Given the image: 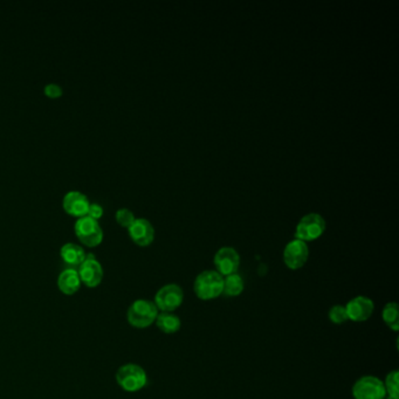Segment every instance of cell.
Here are the masks:
<instances>
[{
	"instance_id": "9",
	"label": "cell",
	"mask_w": 399,
	"mask_h": 399,
	"mask_svg": "<svg viewBox=\"0 0 399 399\" xmlns=\"http://www.w3.org/2000/svg\"><path fill=\"white\" fill-rule=\"evenodd\" d=\"M308 258H309L308 245L299 239L288 243L284 251V263L289 270H300L306 265Z\"/></svg>"
},
{
	"instance_id": "23",
	"label": "cell",
	"mask_w": 399,
	"mask_h": 399,
	"mask_svg": "<svg viewBox=\"0 0 399 399\" xmlns=\"http://www.w3.org/2000/svg\"><path fill=\"white\" fill-rule=\"evenodd\" d=\"M104 215V207L101 206L100 204L97 203H90L88 209V213H87V217L89 218L94 219V220H100Z\"/></svg>"
},
{
	"instance_id": "6",
	"label": "cell",
	"mask_w": 399,
	"mask_h": 399,
	"mask_svg": "<svg viewBox=\"0 0 399 399\" xmlns=\"http://www.w3.org/2000/svg\"><path fill=\"white\" fill-rule=\"evenodd\" d=\"M184 300V293L179 286L176 284H169L163 286L158 292L156 293L154 303L159 311L165 313H172L181 307Z\"/></svg>"
},
{
	"instance_id": "3",
	"label": "cell",
	"mask_w": 399,
	"mask_h": 399,
	"mask_svg": "<svg viewBox=\"0 0 399 399\" xmlns=\"http://www.w3.org/2000/svg\"><path fill=\"white\" fill-rule=\"evenodd\" d=\"M116 382L124 391L137 392L147 385L148 376L142 366L129 363L117 370Z\"/></svg>"
},
{
	"instance_id": "17",
	"label": "cell",
	"mask_w": 399,
	"mask_h": 399,
	"mask_svg": "<svg viewBox=\"0 0 399 399\" xmlns=\"http://www.w3.org/2000/svg\"><path fill=\"white\" fill-rule=\"evenodd\" d=\"M245 284L243 277L239 274H231L227 277H224V289L222 293L227 296L241 295V293L244 292Z\"/></svg>"
},
{
	"instance_id": "16",
	"label": "cell",
	"mask_w": 399,
	"mask_h": 399,
	"mask_svg": "<svg viewBox=\"0 0 399 399\" xmlns=\"http://www.w3.org/2000/svg\"><path fill=\"white\" fill-rule=\"evenodd\" d=\"M155 322L158 329L164 334H174L181 329V318L174 313L162 311L161 314H158Z\"/></svg>"
},
{
	"instance_id": "4",
	"label": "cell",
	"mask_w": 399,
	"mask_h": 399,
	"mask_svg": "<svg viewBox=\"0 0 399 399\" xmlns=\"http://www.w3.org/2000/svg\"><path fill=\"white\" fill-rule=\"evenodd\" d=\"M74 232L80 243L87 247H97L104 241V229L100 224L87 215L76 219Z\"/></svg>"
},
{
	"instance_id": "8",
	"label": "cell",
	"mask_w": 399,
	"mask_h": 399,
	"mask_svg": "<svg viewBox=\"0 0 399 399\" xmlns=\"http://www.w3.org/2000/svg\"><path fill=\"white\" fill-rule=\"evenodd\" d=\"M78 273L81 284L88 288H97L104 280V268L95 255H86V260L79 267Z\"/></svg>"
},
{
	"instance_id": "1",
	"label": "cell",
	"mask_w": 399,
	"mask_h": 399,
	"mask_svg": "<svg viewBox=\"0 0 399 399\" xmlns=\"http://www.w3.org/2000/svg\"><path fill=\"white\" fill-rule=\"evenodd\" d=\"M224 289V277L217 270H204L196 277L193 291L200 300L217 299L222 294Z\"/></svg>"
},
{
	"instance_id": "10",
	"label": "cell",
	"mask_w": 399,
	"mask_h": 399,
	"mask_svg": "<svg viewBox=\"0 0 399 399\" xmlns=\"http://www.w3.org/2000/svg\"><path fill=\"white\" fill-rule=\"evenodd\" d=\"M215 266L222 277L237 273L241 266V256L234 248L222 247L215 255Z\"/></svg>"
},
{
	"instance_id": "12",
	"label": "cell",
	"mask_w": 399,
	"mask_h": 399,
	"mask_svg": "<svg viewBox=\"0 0 399 399\" xmlns=\"http://www.w3.org/2000/svg\"><path fill=\"white\" fill-rule=\"evenodd\" d=\"M89 202L88 197L80 193V191H70L63 197V207L67 215L75 217V218H82L88 213Z\"/></svg>"
},
{
	"instance_id": "20",
	"label": "cell",
	"mask_w": 399,
	"mask_h": 399,
	"mask_svg": "<svg viewBox=\"0 0 399 399\" xmlns=\"http://www.w3.org/2000/svg\"><path fill=\"white\" fill-rule=\"evenodd\" d=\"M115 218H116L117 224L124 227V229H129L130 226L133 225V222L136 220L133 211H130L129 209H120L116 212Z\"/></svg>"
},
{
	"instance_id": "11",
	"label": "cell",
	"mask_w": 399,
	"mask_h": 399,
	"mask_svg": "<svg viewBox=\"0 0 399 399\" xmlns=\"http://www.w3.org/2000/svg\"><path fill=\"white\" fill-rule=\"evenodd\" d=\"M375 304L373 301L366 296H356L350 300L345 306L348 320L352 322H364L373 315Z\"/></svg>"
},
{
	"instance_id": "18",
	"label": "cell",
	"mask_w": 399,
	"mask_h": 399,
	"mask_svg": "<svg viewBox=\"0 0 399 399\" xmlns=\"http://www.w3.org/2000/svg\"><path fill=\"white\" fill-rule=\"evenodd\" d=\"M383 320H384L385 325H388L390 329L393 332H398L399 330V314H398V304L396 302H389L385 304L383 308V313H382Z\"/></svg>"
},
{
	"instance_id": "7",
	"label": "cell",
	"mask_w": 399,
	"mask_h": 399,
	"mask_svg": "<svg viewBox=\"0 0 399 399\" xmlns=\"http://www.w3.org/2000/svg\"><path fill=\"white\" fill-rule=\"evenodd\" d=\"M352 396L355 399H385L384 384L375 376H363L352 386Z\"/></svg>"
},
{
	"instance_id": "13",
	"label": "cell",
	"mask_w": 399,
	"mask_h": 399,
	"mask_svg": "<svg viewBox=\"0 0 399 399\" xmlns=\"http://www.w3.org/2000/svg\"><path fill=\"white\" fill-rule=\"evenodd\" d=\"M131 241L140 247H147L155 239V229L152 222L145 218H137L128 229Z\"/></svg>"
},
{
	"instance_id": "14",
	"label": "cell",
	"mask_w": 399,
	"mask_h": 399,
	"mask_svg": "<svg viewBox=\"0 0 399 399\" xmlns=\"http://www.w3.org/2000/svg\"><path fill=\"white\" fill-rule=\"evenodd\" d=\"M81 287V280L79 277L78 270L67 268L60 273L58 277V288L65 295H74Z\"/></svg>"
},
{
	"instance_id": "21",
	"label": "cell",
	"mask_w": 399,
	"mask_h": 399,
	"mask_svg": "<svg viewBox=\"0 0 399 399\" xmlns=\"http://www.w3.org/2000/svg\"><path fill=\"white\" fill-rule=\"evenodd\" d=\"M328 315H329L330 321L333 322L334 325H343L345 322L349 321L345 307L341 306V304H336V306L330 308Z\"/></svg>"
},
{
	"instance_id": "22",
	"label": "cell",
	"mask_w": 399,
	"mask_h": 399,
	"mask_svg": "<svg viewBox=\"0 0 399 399\" xmlns=\"http://www.w3.org/2000/svg\"><path fill=\"white\" fill-rule=\"evenodd\" d=\"M44 95L49 97V99H59L63 97V90L61 86L56 85V83H49L44 86Z\"/></svg>"
},
{
	"instance_id": "2",
	"label": "cell",
	"mask_w": 399,
	"mask_h": 399,
	"mask_svg": "<svg viewBox=\"0 0 399 399\" xmlns=\"http://www.w3.org/2000/svg\"><path fill=\"white\" fill-rule=\"evenodd\" d=\"M158 314L155 303L149 300H136L128 309L127 318L130 325L138 329H145L155 323Z\"/></svg>"
},
{
	"instance_id": "15",
	"label": "cell",
	"mask_w": 399,
	"mask_h": 399,
	"mask_svg": "<svg viewBox=\"0 0 399 399\" xmlns=\"http://www.w3.org/2000/svg\"><path fill=\"white\" fill-rule=\"evenodd\" d=\"M86 255L87 254H86L85 250L80 245L74 244V243L65 244L60 250L61 259L70 268L80 267V265L86 260Z\"/></svg>"
},
{
	"instance_id": "5",
	"label": "cell",
	"mask_w": 399,
	"mask_h": 399,
	"mask_svg": "<svg viewBox=\"0 0 399 399\" xmlns=\"http://www.w3.org/2000/svg\"><path fill=\"white\" fill-rule=\"evenodd\" d=\"M325 231V220L318 213H309L303 217L296 226L295 238L299 241H313L321 237Z\"/></svg>"
},
{
	"instance_id": "19",
	"label": "cell",
	"mask_w": 399,
	"mask_h": 399,
	"mask_svg": "<svg viewBox=\"0 0 399 399\" xmlns=\"http://www.w3.org/2000/svg\"><path fill=\"white\" fill-rule=\"evenodd\" d=\"M399 373L398 370H393L389 373L385 378L384 384L385 393L389 399H399Z\"/></svg>"
}]
</instances>
